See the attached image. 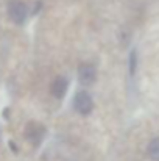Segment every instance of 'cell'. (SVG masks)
Segmentation results:
<instances>
[{
  "mask_svg": "<svg viewBox=\"0 0 159 161\" xmlns=\"http://www.w3.org/2000/svg\"><path fill=\"white\" fill-rule=\"evenodd\" d=\"M95 78H97V72L92 64H81L78 67V80L81 85H92Z\"/></svg>",
  "mask_w": 159,
  "mask_h": 161,
  "instance_id": "4",
  "label": "cell"
},
{
  "mask_svg": "<svg viewBox=\"0 0 159 161\" xmlns=\"http://www.w3.org/2000/svg\"><path fill=\"white\" fill-rule=\"evenodd\" d=\"M73 107H75V111L86 116L92 111L94 108V102H92V97L84 92V91H80L77 96H75V100H73Z\"/></svg>",
  "mask_w": 159,
  "mask_h": 161,
  "instance_id": "2",
  "label": "cell"
},
{
  "mask_svg": "<svg viewBox=\"0 0 159 161\" xmlns=\"http://www.w3.org/2000/svg\"><path fill=\"white\" fill-rule=\"evenodd\" d=\"M44 133H45L44 127L39 125V124H36V122L28 124L27 128H25V136H27V139H28L31 144H34V146H38V144L42 141Z\"/></svg>",
  "mask_w": 159,
  "mask_h": 161,
  "instance_id": "3",
  "label": "cell"
},
{
  "mask_svg": "<svg viewBox=\"0 0 159 161\" xmlns=\"http://www.w3.org/2000/svg\"><path fill=\"white\" fill-rule=\"evenodd\" d=\"M67 88H69V80L66 77H56L52 83V94L53 97L56 99H62L64 94L67 92Z\"/></svg>",
  "mask_w": 159,
  "mask_h": 161,
  "instance_id": "5",
  "label": "cell"
},
{
  "mask_svg": "<svg viewBox=\"0 0 159 161\" xmlns=\"http://www.w3.org/2000/svg\"><path fill=\"white\" fill-rule=\"evenodd\" d=\"M148 155H150L151 160L159 161V138H155L148 144Z\"/></svg>",
  "mask_w": 159,
  "mask_h": 161,
  "instance_id": "6",
  "label": "cell"
},
{
  "mask_svg": "<svg viewBox=\"0 0 159 161\" xmlns=\"http://www.w3.org/2000/svg\"><path fill=\"white\" fill-rule=\"evenodd\" d=\"M8 14L14 24L22 25L27 19V5L20 0H11L8 5Z\"/></svg>",
  "mask_w": 159,
  "mask_h": 161,
  "instance_id": "1",
  "label": "cell"
},
{
  "mask_svg": "<svg viewBox=\"0 0 159 161\" xmlns=\"http://www.w3.org/2000/svg\"><path fill=\"white\" fill-rule=\"evenodd\" d=\"M136 66H137V53H136V50H133L130 55V72L131 74L136 72Z\"/></svg>",
  "mask_w": 159,
  "mask_h": 161,
  "instance_id": "7",
  "label": "cell"
}]
</instances>
